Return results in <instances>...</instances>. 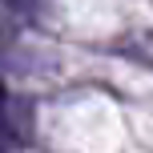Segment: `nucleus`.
<instances>
[{"mask_svg": "<svg viewBox=\"0 0 153 153\" xmlns=\"http://www.w3.org/2000/svg\"><path fill=\"white\" fill-rule=\"evenodd\" d=\"M8 4H32V0H8Z\"/></svg>", "mask_w": 153, "mask_h": 153, "instance_id": "obj_1", "label": "nucleus"}]
</instances>
